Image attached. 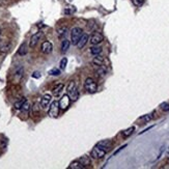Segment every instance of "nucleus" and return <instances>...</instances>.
<instances>
[{
	"instance_id": "1",
	"label": "nucleus",
	"mask_w": 169,
	"mask_h": 169,
	"mask_svg": "<svg viewBox=\"0 0 169 169\" xmlns=\"http://www.w3.org/2000/svg\"><path fill=\"white\" fill-rule=\"evenodd\" d=\"M67 95H69L70 100L72 101V102H76V101L79 99V91H78V89H77L75 81H70V83L67 84Z\"/></svg>"
},
{
	"instance_id": "2",
	"label": "nucleus",
	"mask_w": 169,
	"mask_h": 169,
	"mask_svg": "<svg viewBox=\"0 0 169 169\" xmlns=\"http://www.w3.org/2000/svg\"><path fill=\"white\" fill-rule=\"evenodd\" d=\"M84 88L87 92L89 93H95L98 90V84L92 78H86V80L84 81Z\"/></svg>"
},
{
	"instance_id": "3",
	"label": "nucleus",
	"mask_w": 169,
	"mask_h": 169,
	"mask_svg": "<svg viewBox=\"0 0 169 169\" xmlns=\"http://www.w3.org/2000/svg\"><path fill=\"white\" fill-rule=\"evenodd\" d=\"M83 31L80 27H74L72 29V32H71V41H72V45L74 46H77L78 42H79L80 37L82 36Z\"/></svg>"
},
{
	"instance_id": "4",
	"label": "nucleus",
	"mask_w": 169,
	"mask_h": 169,
	"mask_svg": "<svg viewBox=\"0 0 169 169\" xmlns=\"http://www.w3.org/2000/svg\"><path fill=\"white\" fill-rule=\"evenodd\" d=\"M59 103L57 101H54L49 105V110H48V114L50 117H57L59 114Z\"/></svg>"
},
{
	"instance_id": "5",
	"label": "nucleus",
	"mask_w": 169,
	"mask_h": 169,
	"mask_svg": "<svg viewBox=\"0 0 169 169\" xmlns=\"http://www.w3.org/2000/svg\"><path fill=\"white\" fill-rule=\"evenodd\" d=\"M106 153H107V150L100 147V146L95 145V147L92 148L91 153H90V156H91L93 159H102Z\"/></svg>"
},
{
	"instance_id": "6",
	"label": "nucleus",
	"mask_w": 169,
	"mask_h": 169,
	"mask_svg": "<svg viewBox=\"0 0 169 169\" xmlns=\"http://www.w3.org/2000/svg\"><path fill=\"white\" fill-rule=\"evenodd\" d=\"M70 102H71V100H70V98H69V95H64L61 97V99L59 100V108L61 109L62 111H65L69 108V106H70Z\"/></svg>"
},
{
	"instance_id": "7",
	"label": "nucleus",
	"mask_w": 169,
	"mask_h": 169,
	"mask_svg": "<svg viewBox=\"0 0 169 169\" xmlns=\"http://www.w3.org/2000/svg\"><path fill=\"white\" fill-rule=\"evenodd\" d=\"M52 101V95L50 93H45L41 99V107L43 109H47Z\"/></svg>"
},
{
	"instance_id": "8",
	"label": "nucleus",
	"mask_w": 169,
	"mask_h": 169,
	"mask_svg": "<svg viewBox=\"0 0 169 169\" xmlns=\"http://www.w3.org/2000/svg\"><path fill=\"white\" fill-rule=\"evenodd\" d=\"M103 41H104V36H103V34L99 33V32H95L91 35V37H90V43L92 45H99Z\"/></svg>"
},
{
	"instance_id": "9",
	"label": "nucleus",
	"mask_w": 169,
	"mask_h": 169,
	"mask_svg": "<svg viewBox=\"0 0 169 169\" xmlns=\"http://www.w3.org/2000/svg\"><path fill=\"white\" fill-rule=\"evenodd\" d=\"M42 36H43L42 32H37V33H35V34L32 35L31 39H30V41H29V47L30 48H34L37 45V43H39L40 40L42 39Z\"/></svg>"
},
{
	"instance_id": "10",
	"label": "nucleus",
	"mask_w": 169,
	"mask_h": 169,
	"mask_svg": "<svg viewBox=\"0 0 169 169\" xmlns=\"http://www.w3.org/2000/svg\"><path fill=\"white\" fill-rule=\"evenodd\" d=\"M41 50H42V52L44 53V54H50V53L53 51V45L50 42L46 41V42H44L42 44Z\"/></svg>"
},
{
	"instance_id": "11",
	"label": "nucleus",
	"mask_w": 169,
	"mask_h": 169,
	"mask_svg": "<svg viewBox=\"0 0 169 169\" xmlns=\"http://www.w3.org/2000/svg\"><path fill=\"white\" fill-rule=\"evenodd\" d=\"M11 48H12L11 43H9V42L1 43V44H0V53H2V54H5V53L9 52Z\"/></svg>"
},
{
	"instance_id": "12",
	"label": "nucleus",
	"mask_w": 169,
	"mask_h": 169,
	"mask_svg": "<svg viewBox=\"0 0 169 169\" xmlns=\"http://www.w3.org/2000/svg\"><path fill=\"white\" fill-rule=\"evenodd\" d=\"M87 42H88V34L83 33L82 36L80 37V40H79V42H78V44H77L78 48H79V49H82V48L87 44Z\"/></svg>"
},
{
	"instance_id": "13",
	"label": "nucleus",
	"mask_w": 169,
	"mask_h": 169,
	"mask_svg": "<svg viewBox=\"0 0 169 169\" xmlns=\"http://www.w3.org/2000/svg\"><path fill=\"white\" fill-rule=\"evenodd\" d=\"M98 146H100V147L104 148V150H106L108 152V150L111 148V145H112V142L109 140H103V141H100V142L97 143Z\"/></svg>"
},
{
	"instance_id": "14",
	"label": "nucleus",
	"mask_w": 169,
	"mask_h": 169,
	"mask_svg": "<svg viewBox=\"0 0 169 169\" xmlns=\"http://www.w3.org/2000/svg\"><path fill=\"white\" fill-rule=\"evenodd\" d=\"M27 52H28V46H27L26 43H23V44L20 46L19 50H18V54H19L20 56H24V55L27 54Z\"/></svg>"
},
{
	"instance_id": "15",
	"label": "nucleus",
	"mask_w": 169,
	"mask_h": 169,
	"mask_svg": "<svg viewBox=\"0 0 169 169\" xmlns=\"http://www.w3.org/2000/svg\"><path fill=\"white\" fill-rule=\"evenodd\" d=\"M64 85L61 84V83L55 85V87L53 88V95H55V97H58L60 93H61L62 90H64Z\"/></svg>"
},
{
	"instance_id": "16",
	"label": "nucleus",
	"mask_w": 169,
	"mask_h": 169,
	"mask_svg": "<svg viewBox=\"0 0 169 169\" xmlns=\"http://www.w3.org/2000/svg\"><path fill=\"white\" fill-rule=\"evenodd\" d=\"M104 61H105L104 57L101 56V55L99 54V55H95V57L92 60V64H95V65H97V67H99V65H103V64H104Z\"/></svg>"
},
{
	"instance_id": "17",
	"label": "nucleus",
	"mask_w": 169,
	"mask_h": 169,
	"mask_svg": "<svg viewBox=\"0 0 169 169\" xmlns=\"http://www.w3.org/2000/svg\"><path fill=\"white\" fill-rule=\"evenodd\" d=\"M69 168H71V169H83L84 168V166L82 165L79 160H76V161H73V162L70 164Z\"/></svg>"
},
{
	"instance_id": "18",
	"label": "nucleus",
	"mask_w": 169,
	"mask_h": 169,
	"mask_svg": "<svg viewBox=\"0 0 169 169\" xmlns=\"http://www.w3.org/2000/svg\"><path fill=\"white\" fill-rule=\"evenodd\" d=\"M95 73H97L99 77H104L107 74V69H106L104 65H99L98 69L95 70Z\"/></svg>"
},
{
	"instance_id": "19",
	"label": "nucleus",
	"mask_w": 169,
	"mask_h": 169,
	"mask_svg": "<svg viewBox=\"0 0 169 169\" xmlns=\"http://www.w3.org/2000/svg\"><path fill=\"white\" fill-rule=\"evenodd\" d=\"M90 52H91L92 55H99L102 52V47L98 46V45H93V46L90 48Z\"/></svg>"
},
{
	"instance_id": "20",
	"label": "nucleus",
	"mask_w": 169,
	"mask_h": 169,
	"mask_svg": "<svg viewBox=\"0 0 169 169\" xmlns=\"http://www.w3.org/2000/svg\"><path fill=\"white\" fill-rule=\"evenodd\" d=\"M67 27H60V28L57 29V34H58V37L60 40L64 39L65 35H67Z\"/></svg>"
},
{
	"instance_id": "21",
	"label": "nucleus",
	"mask_w": 169,
	"mask_h": 169,
	"mask_svg": "<svg viewBox=\"0 0 169 169\" xmlns=\"http://www.w3.org/2000/svg\"><path fill=\"white\" fill-rule=\"evenodd\" d=\"M71 46V42L67 41V40H64L61 43V52L62 53H65L69 50V48Z\"/></svg>"
},
{
	"instance_id": "22",
	"label": "nucleus",
	"mask_w": 169,
	"mask_h": 169,
	"mask_svg": "<svg viewBox=\"0 0 169 169\" xmlns=\"http://www.w3.org/2000/svg\"><path fill=\"white\" fill-rule=\"evenodd\" d=\"M134 131H135V127H131V128H129V129H127V130L123 131L122 134L123 137L127 138V137H129V136L132 135L133 133H134Z\"/></svg>"
},
{
	"instance_id": "23",
	"label": "nucleus",
	"mask_w": 169,
	"mask_h": 169,
	"mask_svg": "<svg viewBox=\"0 0 169 169\" xmlns=\"http://www.w3.org/2000/svg\"><path fill=\"white\" fill-rule=\"evenodd\" d=\"M80 162H81V164L84 167H87V166H89L90 165V160H89V158L87 157V156H83V157L80 158Z\"/></svg>"
},
{
	"instance_id": "24",
	"label": "nucleus",
	"mask_w": 169,
	"mask_h": 169,
	"mask_svg": "<svg viewBox=\"0 0 169 169\" xmlns=\"http://www.w3.org/2000/svg\"><path fill=\"white\" fill-rule=\"evenodd\" d=\"M25 101H26V99H25V98H22V99L20 100V101H18V102H16V103H15V108H16L17 110L21 109L22 106H23V104L25 103Z\"/></svg>"
},
{
	"instance_id": "25",
	"label": "nucleus",
	"mask_w": 169,
	"mask_h": 169,
	"mask_svg": "<svg viewBox=\"0 0 169 169\" xmlns=\"http://www.w3.org/2000/svg\"><path fill=\"white\" fill-rule=\"evenodd\" d=\"M49 75H51V76H59L60 70L57 69V67H53V69L49 71Z\"/></svg>"
},
{
	"instance_id": "26",
	"label": "nucleus",
	"mask_w": 169,
	"mask_h": 169,
	"mask_svg": "<svg viewBox=\"0 0 169 169\" xmlns=\"http://www.w3.org/2000/svg\"><path fill=\"white\" fill-rule=\"evenodd\" d=\"M30 109V104H29V102L28 101H25V103L23 104V106H22V108H21V110L22 111H24V112H27Z\"/></svg>"
},
{
	"instance_id": "27",
	"label": "nucleus",
	"mask_w": 169,
	"mask_h": 169,
	"mask_svg": "<svg viewBox=\"0 0 169 169\" xmlns=\"http://www.w3.org/2000/svg\"><path fill=\"white\" fill-rule=\"evenodd\" d=\"M67 59L65 58V57H64L61 60H60V69L61 70H64L65 67H67Z\"/></svg>"
},
{
	"instance_id": "28",
	"label": "nucleus",
	"mask_w": 169,
	"mask_h": 169,
	"mask_svg": "<svg viewBox=\"0 0 169 169\" xmlns=\"http://www.w3.org/2000/svg\"><path fill=\"white\" fill-rule=\"evenodd\" d=\"M153 118V115L152 114H147V115H144V116H142L140 118V120H142V122H150V119Z\"/></svg>"
},
{
	"instance_id": "29",
	"label": "nucleus",
	"mask_w": 169,
	"mask_h": 169,
	"mask_svg": "<svg viewBox=\"0 0 169 169\" xmlns=\"http://www.w3.org/2000/svg\"><path fill=\"white\" fill-rule=\"evenodd\" d=\"M161 109L165 111V112H169V104L168 103H162L161 104Z\"/></svg>"
},
{
	"instance_id": "30",
	"label": "nucleus",
	"mask_w": 169,
	"mask_h": 169,
	"mask_svg": "<svg viewBox=\"0 0 169 169\" xmlns=\"http://www.w3.org/2000/svg\"><path fill=\"white\" fill-rule=\"evenodd\" d=\"M32 111H33L34 114H37V113L40 112V105L37 104V103H34V104H33V107H32Z\"/></svg>"
},
{
	"instance_id": "31",
	"label": "nucleus",
	"mask_w": 169,
	"mask_h": 169,
	"mask_svg": "<svg viewBox=\"0 0 169 169\" xmlns=\"http://www.w3.org/2000/svg\"><path fill=\"white\" fill-rule=\"evenodd\" d=\"M132 2L135 6H141L144 3V0H132Z\"/></svg>"
},
{
	"instance_id": "32",
	"label": "nucleus",
	"mask_w": 169,
	"mask_h": 169,
	"mask_svg": "<svg viewBox=\"0 0 169 169\" xmlns=\"http://www.w3.org/2000/svg\"><path fill=\"white\" fill-rule=\"evenodd\" d=\"M73 12H75V9H64V14L65 15H70V14H73Z\"/></svg>"
},
{
	"instance_id": "33",
	"label": "nucleus",
	"mask_w": 169,
	"mask_h": 169,
	"mask_svg": "<svg viewBox=\"0 0 169 169\" xmlns=\"http://www.w3.org/2000/svg\"><path fill=\"white\" fill-rule=\"evenodd\" d=\"M32 77L35 78V79H39V78L41 77V73H40V72H34L33 74H32Z\"/></svg>"
},
{
	"instance_id": "34",
	"label": "nucleus",
	"mask_w": 169,
	"mask_h": 169,
	"mask_svg": "<svg viewBox=\"0 0 169 169\" xmlns=\"http://www.w3.org/2000/svg\"><path fill=\"white\" fill-rule=\"evenodd\" d=\"M125 147H127V144H125V145L120 146V147H119V148H118V150H116V152H115L114 153H113V155H114V156H116V155H117V153H119V152H120V150H123V148H125Z\"/></svg>"
},
{
	"instance_id": "35",
	"label": "nucleus",
	"mask_w": 169,
	"mask_h": 169,
	"mask_svg": "<svg viewBox=\"0 0 169 169\" xmlns=\"http://www.w3.org/2000/svg\"><path fill=\"white\" fill-rule=\"evenodd\" d=\"M153 127V126H152V127H150V128H147V129H145V130H144V131H143V132H141V133H140V134H143V133L147 132V131H148V130H150V129H152Z\"/></svg>"
},
{
	"instance_id": "36",
	"label": "nucleus",
	"mask_w": 169,
	"mask_h": 169,
	"mask_svg": "<svg viewBox=\"0 0 169 169\" xmlns=\"http://www.w3.org/2000/svg\"><path fill=\"white\" fill-rule=\"evenodd\" d=\"M0 36H1V29H0Z\"/></svg>"
},
{
	"instance_id": "37",
	"label": "nucleus",
	"mask_w": 169,
	"mask_h": 169,
	"mask_svg": "<svg viewBox=\"0 0 169 169\" xmlns=\"http://www.w3.org/2000/svg\"><path fill=\"white\" fill-rule=\"evenodd\" d=\"M168 153H169V148H168Z\"/></svg>"
}]
</instances>
